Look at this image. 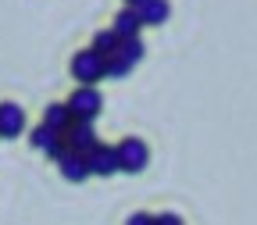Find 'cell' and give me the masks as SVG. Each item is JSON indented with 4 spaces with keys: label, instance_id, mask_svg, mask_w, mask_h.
I'll use <instances>...</instances> for the list:
<instances>
[{
    "label": "cell",
    "instance_id": "cell-1",
    "mask_svg": "<svg viewBox=\"0 0 257 225\" xmlns=\"http://www.w3.org/2000/svg\"><path fill=\"white\" fill-rule=\"evenodd\" d=\"M72 75L79 79V86H96L100 79H107V57H100L93 47L79 50L72 57Z\"/></svg>",
    "mask_w": 257,
    "mask_h": 225
},
{
    "label": "cell",
    "instance_id": "cell-2",
    "mask_svg": "<svg viewBox=\"0 0 257 225\" xmlns=\"http://www.w3.org/2000/svg\"><path fill=\"white\" fill-rule=\"evenodd\" d=\"M29 143H32V150H40V154H47V157H54L57 161V165H61V161L64 157H68L72 154V147H68V140H64L61 133H57V129H50V125H36V129H32V136H29Z\"/></svg>",
    "mask_w": 257,
    "mask_h": 225
},
{
    "label": "cell",
    "instance_id": "cell-3",
    "mask_svg": "<svg viewBox=\"0 0 257 225\" xmlns=\"http://www.w3.org/2000/svg\"><path fill=\"white\" fill-rule=\"evenodd\" d=\"M68 107H72L75 122H96V115L104 111V96H100L96 86H79L68 96Z\"/></svg>",
    "mask_w": 257,
    "mask_h": 225
},
{
    "label": "cell",
    "instance_id": "cell-4",
    "mask_svg": "<svg viewBox=\"0 0 257 225\" xmlns=\"http://www.w3.org/2000/svg\"><path fill=\"white\" fill-rule=\"evenodd\" d=\"M118 157H121V172L140 175V172L150 165V147H147L140 136H125V140L118 143Z\"/></svg>",
    "mask_w": 257,
    "mask_h": 225
},
{
    "label": "cell",
    "instance_id": "cell-5",
    "mask_svg": "<svg viewBox=\"0 0 257 225\" xmlns=\"http://www.w3.org/2000/svg\"><path fill=\"white\" fill-rule=\"evenodd\" d=\"M86 161H89V172L93 175H100V179H107V175H118L121 172V157H118V147H96L93 154H86Z\"/></svg>",
    "mask_w": 257,
    "mask_h": 225
},
{
    "label": "cell",
    "instance_id": "cell-6",
    "mask_svg": "<svg viewBox=\"0 0 257 225\" xmlns=\"http://www.w3.org/2000/svg\"><path fill=\"white\" fill-rule=\"evenodd\" d=\"M68 147L75 150V154H93L96 147H100V140H96V129H93V122H75L72 129H68Z\"/></svg>",
    "mask_w": 257,
    "mask_h": 225
},
{
    "label": "cell",
    "instance_id": "cell-7",
    "mask_svg": "<svg viewBox=\"0 0 257 225\" xmlns=\"http://www.w3.org/2000/svg\"><path fill=\"white\" fill-rule=\"evenodd\" d=\"M22 129H25V111H22L18 104L4 100V104H0V140H11V136H18Z\"/></svg>",
    "mask_w": 257,
    "mask_h": 225
},
{
    "label": "cell",
    "instance_id": "cell-8",
    "mask_svg": "<svg viewBox=\"0 0 257 225\" xmlns=\"http://www.w3.org/2000/svg\"><path fill=\"white\" fill-rule=\"evenodd\" d=\"M111 29L118 32V40H136L140 29H143V18H140L136 8H121V11L114 15V25H111Z\"/></svg>",
    "mask_w": 257,
    "mask_h": 225
},
{
    "label": "cell",
    "instance_id": "cell-9",
    "mask_svg": "<svg viewBox=\"0 0 257 225\" xmlns=\"http://www.w3.org/2000/svg\"><path fill=\"white\" fill-rule=\"evenodd\" d=\"M43 125L57 129L61 136H68V129L75 125V115H72L68 104H47V107H43Z\"/></svg>",
    "mask_w": 257,
    "mask_h": 225
},
{
    "label": "cell",
    "instance_id": "cell-10",
    "mask_svg": "<svg viewBox=\"0 0 257 225\" xmlns=\"http://www.w3.org/2000/svg\"><path fill=\"white\" fill-rule=\"evenodd\" d=\"M93 172H89V161H86V154H68V157H64L61 161V179L64 182H86Z\"/></svg>",
    "mask_w": 257,
    "mask_h": 225
},
{
    "label": "cell",
    "instance_id": "cell-11",
    "mask_svg": "<svg viewBox=\"0 0 257 225\" xmlns=\"http://www.w3.org/2000/svg\"><path fill=\"white\" fill-rule=\"evenodd\" d=\"M168 15H172V4H168V0H147V4L140 8L143 25H165Z\"/></svg>",
    "mask_w": 257,
    "mask_h": 225
},
{
    "label": "cell",
    "instance_id": "cell-12",
    "mask_svg": "<svg viewBox=\"0 0 257 225\" xmlns=\"http://www.w3.org/2000/svg\"><path fill=\"white\" fill-rule=\"evenodd\" d=\"M100 57H118V50H121V40H118V32L114 29H104V32H96L93 36V43H89Z\"/></svg>",
    "mask_w": 257,
    "mask_h": 225
},
{
    "label": "cell",
    "instance_id": "cell-13",
    "mask_svg": "<svg viewBox=\"0 0 257 225\" xmlns=\"http://www.w3.org/2000/svg\"><path fill=\"white\" fill-rule=\"evenodd\" d=\"M143 54H147V47H143V40H140V36H136V40H121V50H118V57H121V61H128L133 68H136V64L143 61Z\"/></svg>",
    "mask_w": 257,
    "mask_h": 225
},
{
    "label": "cell",
    "instance_id": "cell-14",
    "mask_svg": "<svg viewBox=\"0 0 257 225\" xmlns=\"http://www.w3.org/2000/svg\"><path fill=\"white\" fill-rule=\"evenodd\" d=\"M128 72H133V64L121 61V57H107V79H125Z\"/></svg>",
    "mask_w": 257,
    "mask_h": 225
},
{
    "label": "cell",
    "instance_id": "cell-15",
    "mask_svg": "<svg viewBox=\"0 0 257 225\" xmlns=\"http://www.w3.org/2000/svg\"><path fill=\"white\" fill-rule=\"evenodd\" d=\"M157 221V214H147V211H136V214H128V221L125 225H154Z\"/></svg>",
    "mask_w": 257,
    "mask_h": 225
},
{
    "label": "cell",
    "instance_id": "cell-16",
    "mask_svg": "<svg viewBox=\"0 0 257 225\" xmlns=\"http://www.w3.org/2000/svg\"><path fill=\"white\" fill-rule=\"evenodd\" d=\"M154 225H182V218L175 214V211H165V214H157V221Z\"/></svg>",
    "mask_w": 257,
    "mask_h": 225
},
{
    "label": "cell",
    "instance_id": "cell-17",
    "mask_svg": "<svg viewBox=\"0 0 257 225\" xmlns=\"http://www.w3.org/2000/svg\"><path fill=\"white\" fill-rule=\"evenodd\" d=\"M143 4H147V0H125V8H136V11H140Z\"/></svg>",
    "mask_w": 257,
    "mask_h": 225
}]
</instances>
